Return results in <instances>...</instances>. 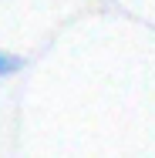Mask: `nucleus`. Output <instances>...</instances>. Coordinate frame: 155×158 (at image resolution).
Here are the masks:
<instances>
[{
    "mask_svg": "<svg viewBox=\"0 0 155 158\" xmlns=\"http://www.w3.org/2000/svg\"><path fill=\"white\" fill-rule=\"evenodd\" d=\"M24 67V57H17V54H7V51H0V77H7V74H17Z\"/></svg>",
    "mask_w": 155,
    "mask_h": 158,
    "instance_id": "1",
    "label": "nucleus"
}]
</instances>
